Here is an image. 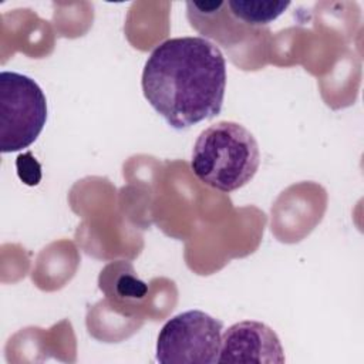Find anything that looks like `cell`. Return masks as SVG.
I'll return each instance as SVG.
<instances>
[{
  "instance_id": "obj_5",
  "label": "cell",
  "mask_w": 364,
  "mask_h": 364,
  "mask_svg": "<svg viewBox=\"0 0 364 364\" xmlns=\"http://www.w3.org/2000/svg\"><path fill=\"white\" fill-rule=\"evenodd\" d=\"M286 361L282 343L269 326L255 320L232 324L222 334L218 363L283 364Z\"/></svg>"
},
{
  "instance_id": "obj_4",
  "label": "cell",
  "mask_w": 364,
  "mask_h": 364,
  "mask_svg": "<svg viewBox=\"0 0 364 364\" xmlns=\"http://www.w3.org/2000/svg\"><path fill=\"white\" fill-rule=\"evenodd\" d=\"M223 323L202 310H188L169 318L156 340V361L162 364L218 363Z\"/></svg>"
},
{
  "instance_id": "obj_1",
  "label": "cell",
  "mask_w": 364,
  "mask_h": 364,
  "mask_svg": "<svg viewBox=\"0 0 364 364\" xmlns=\"http://www.w3.org/2000/svg\"><path fill=\"white\" fill-rule=\"evenodd\" d=\"M141 87L149 105L173 129L215 118L223 104L226 60L205 37H175L145 61Z\"/></svg>"
},
{
  "instance_id": "obj_2",
  "label": "cell",
  "mask_w": 364,
  "mask_h": 364,
  "mask_svg": "<svg viewBox=\"0 0 364 364\" xmlns=\"http://www.w3.org/2000/svg\"><path fill=\"white\" fill-rule=\"evenodd\" d=\"M260 151L253 134L239 122L219 121L195 141L191 169L209 188L233 192L253 179Z\"/></svg>"
},
{
  "instance_id": "obj_6",
  "label": "cell",
  "mask_w": 364,
  "mask_h": 364,
  "mask_svg": "<svg viewBox=\"0 0 364 364\" xmlns=\"http://www.w3.org/2000/svg\"><path fill=\"white\" fill-rule=\"evenodd\" d=\"M290 1H262V0H228L226 7L233 18L249 28L262 27L282 16Z\"/></svg>"
},
{
  "instance_id": "obj_3",
  "label": "cell",
  "mask_w": 364,
  "mask_h": 364,
  "mask_svg": "<svg viewBox=\"0 0 364 364\" xmlns=\"http://www.w3.org/2000/svg\"><path fill=\"white\" fill-rule=\"evenodd\" d=\"M47 121V100L40 85L16 71L0 73V151L30 146Z\"/></svg>"
},
{
  "instance_id": "obj_8",
  "label": "cell",
  "mask_w": 364,
  "mask_h": 364,
  "mask_svg": "<svg viewBox=\"0 0 364 364\" xmlns=\"http://www.w3.org/2000/svg\"><path fill=\"white\" fill-rule=\"evenodd\" d=\"M117 289L121 296L128 297H142L146 293V284L129 274L121 276V279L117 283Z\"/></svg>"
},
{
  "instance_id": "obj_7",
  "label": "cell",
  "mask_w": 364,
  "mask_h": 364,
  "mask_svg": "<svg viewBox=\"0 0 364 364\" xmlns=\"http://www.w3.org/2000/svg\"><path fill=\"white\" fill-rule=\"evenodd\" d=\"M17 166V175L18 178L28 186H34L41 179V166L33 156V154L28 151L26 154H21L17 156L16 161Z\"/></svg>"
}]
</instances>
